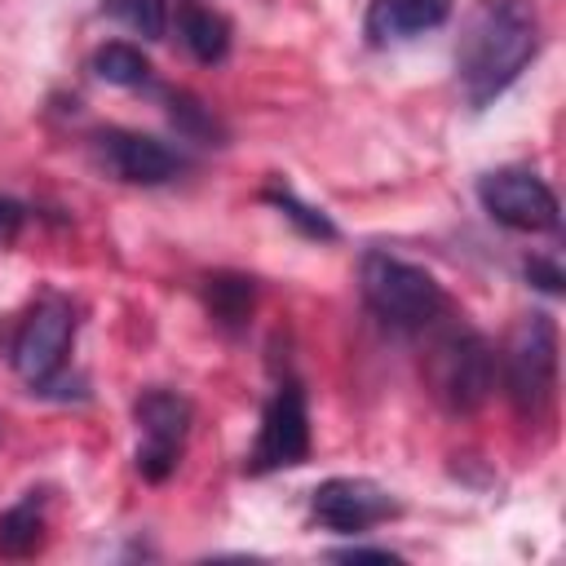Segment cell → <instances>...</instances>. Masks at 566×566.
<instances>
[{
	"label": "cell",
	"mask_w": 566,
	"mask_h": 566,
	"mask_svg": "<svg viewBox=\"0 0 566 566\" xmlns=\"http://www.w3.org/2000/svg\"><path fill=\"white\" fill-rule=\"evenodd\" d=\"M539 53V18L531 0H473L460 44L455 80L473 111L491 106Z\"/></svg>",
	"instance_id": "obj_1"
},
{
	"label": "cell",
	"mask_w": 566,
	"mask_h": 566,
	"mask_svg": "<svg viewBox=\"0 0 566 566\" xmlns=\"http://www.w3.org/2000/svg\"><path fill=\"white\" fill-rule=\"evenodd\" d=\"M358 287H363L367 310L376 318H385L394 332H429L451 310L442 283L429 270H420L402 256H389V252H367L363 256Z\"/></svg>",
	"instance_id": "obj_2"
},
{
	"label": "cell",
	"mask_w": 566,
	"mask_h": 566,
	"mask_svg": "<svg viewBox=\"0 0 566 566\" xmlns=\"http://www.w3.org/2000/svg\"><path fill=\"white\" fill-rule=\"evenodd\" d=\"M433 340H429V354H424V380H429V394L464 416V411H478L491 389H495V349L486 345L482 332L464 327V323H451V327H429Z\"/></svg>",
	"instance_id": "obj_3"
},
{
	"label": "cell",
	"mask_w": 566,
	"mask_h": 566,
	"mask_svg": "<svg viewBox=\"0 0 566 566\" xmlns=\"http://www.w3.org/2000/svg\"><path fill=\"white\" fill-rule=\"evenodd\" d=\"M495 367L513 411L522 420H539L557 398V323L548 314H526Z\"/></svg>",
	"instance_id": "obj_4"
},
{
	"label": "cell",
	"mask_w": 566,
	"mask_h": 566,
	"mask_svg": "<svg viewBox=\"0 0 566 566\" xmlns=\"http://www.w3.org/2000/svg\"><path fill=\"white\" fill-rule=\"evenodd\" d=\"M486 217L517 234H553L562 226V203L553 186L531 168H495L478 181Z\"/></svg>",
	"instance_id": "obj_5"
},
{
	"label": "cell",
	"mask_w": 566,
	"mask_h": 566,
	"mask_svg": "<svg viewBox=\"0 0 566 566\" xmlns=\"http://www.w3.org/2000/svg\"><path fill=\"white\" fill-rule=\"evenodd\" d=\"M71 340H75V310L71 301L62 296H44L18 327L13 345H9V363L13 371L31 385V389H49L71 354Z\"/></svg>",
	"instance_id": "obj_6"
},
{
	"label": "cell",
	"mask_w": 566,
	"mask_h": 566,
	"mask_svg": "<svg viewBox=\"0 0 566 566\" xmlns=\"http://www.w3.org/2000/svg\"><path fill=\"white\" fill-rule=\"evenodd\" d=\"M190 402L172 389H146L137 402H133V420L142 429V442H137V473L146 482H164L177 460H181V447H186V433H190Z\"/></svg>",
	"instance_id": "obj_7"
},
{
	"label": "cell",
	"mask_w": 566,
	"mask_h": 566,
	"mask_svg": "<svg viewBox=\"0 0 566 566\" xmlns=\"http://www.w3.org/2000/svg\"><path fill=\"white\" fill-rule=\"evenodd\" d=\"M310 455V407H305V389L296 380L279 385L274 398L261 411V429L248 455L252 473H274V469H292Z\"/></svg>",
	"instance_id": "obj_8"
},
{
	"label": "cell",
	"mask_w": 566,
	"mask_h": 566,
	"mask_svg": "<svg viewBox=\"0 0 566 566\" xmlns=\"http://www.w3.org/2000/svg\"><path fill=\"white\" fill-rule=\"evenodd\" d=\"M310 513L318 517V526H327L336 535H358V531L380 526L385 517H394L398 500L371 478H327V482L314 486Z\"/></svg>",
	"instance_id": "obj_9"
},
{
	"label": "cell",
	"mask_w": 566,
	"mask_h": 566,
	"mask_svg": "<svg viewBox=\"0 0 566 566\" xmlns=\"http://www.w3.org/2000/svg\"><path fill=\"white\" fill-rule=\"evenodd\" d=\"M97 155L128 186H164V181H172L181 172V155L177 150H168L159 137L133 133V128L97 133Z\"/></svg>",
	"instance_id": "obj_10"
},
{
	"label": "cell",
	"mask_w": 566,
	"mask_h": 566,
	"mask_svg": "<svg viewBox=\"0 0 566 566\" xmlns=\"http://www.w3.org/2000/svg\"><path fill=\"white\" fill-rule=\"evenodd\" d=\"M447 13H451L447 0H371L363 31L371 44H398V40H411V35L442 27Z\"/></svg>",
	"instance_id": "obj_11"
},
{
	"label": "cell",
	"mask_w": 566,
	"mask_h": 566,
	"mask_svg": "<svg viewBox=\"0 0 566 566\" xmlns=\"http://www.w3.org/2000/svg\"><path fill=\"white\" fill-rule=\"evenodd\" d=\"M177 27H181V44L190 49L195 62L212 66V62H221V57L230 53V22H226L217 9H208V4H186V9L177 13Z\"/></svg>",
	"instance_id": "obj_12"
},
{
	"label": "cell",
	"mask_w": 566,
	"mask_h": 566,
	"mask_svg": "<svg viewBox=\"0 0 566 566\" xmlns=\"http://www.w3.org/2000/svg\"><path fill=\"white\" fill-rule=\"evenodd\" d=\"M44 539V500L31 491L13 509L0 513V553L4 557H31Z\"/></svg>",
	"instance_id": "obj_13"
},
{
	"label": "cell",
	"mask_w": 566,
	"mask_h": 566,
	"mask_svg": "<svg viewBox=\"0 0 566 566\" xmlns=\"http://www.w3.org/2000/svg\"><path fill=\"white\" fill-rule=\"evenodd\" d=\"M93 75L106 80V84H119V88H137L150 80V62L137 44L128 40H106L97 53H93Z\"/></svg>",
	"instance_id": "obj_14"
},
{
	"label": "cell",
	"mask_w": 566,
	"mask_h": 566,
	"mask_svg": "<svg viewBox=\"0 0 566 566\" xmlns=\"http://www.w3.org/2000/svg\"><path fill=\"white\" fill-rule=\"evenodd\" d=\"M252 296H256V287L243 274H212L208 279V310L221 327H243V318L252 314Z\"/></svg>",
	"instance_id": "obj_15"
},
{
	"label": "cell",
	"mask_w": 566,
	"mask_h": 566,
	"mask_svg": "<svg viewBox=\"0 0 566 566\" xmlns=\"http://www.w3.org/2000/svg\"><path fill=\"white\" fill-rule=\"evenodd\" d=\"M106 13L133 27L142 40H164L168 35V0H106Z\"/></svg>",
	"instance_id": "obj_16"
},
{
	"label": "cell",
	"mask_w": 566,
	"mask_h": 566,
	"mask_svg": "<svg viewBox=\"0 0 566 566\" xmlns=\"http://www.w3.org/2000/svg\"><path fill=\"white\" fill-rule=\"evenodd\" d=\"M265 199H270V203H274V208H279V212L301 230V234H310V239H336V226L327 221V212H323V208L301 203L287 186H270V190H265Z\"/></svg>",
	"instance_id": "obj_17"
},
{
	"label": "cell",
	"mask_w": 566,
	"mask_h": 566,
	"mask_svg": "<svg viewBox=\"0 0 566 566\" xmlns=\"http://www.w3.org/2000/svg\"><path fill=\"white\" fill-rule=\"evenodd\" d=\"M172 119H177L186 133H217L212 115H208L190 93H172Z\"/></svg>",
	"instance_id": "obj_18"
},
{
	"label": "cell",
	"mask_w": 566,
	"mask_h": 566,
	"mask_svg": "<svg viewBox=\"0 0 566 566\" xmlns=\"http://www.w3.org/2000/svg\"><path fill=\"white\" fill-rule=\"evenodd\" d=\"M22 226H27V208H22L18 199L0 195V243L18 239V230H22Z\"/></svg>",
	"instance_id": "obj_19"
},
{
	"label": "cell",
	"mask_w": 566,
	"mask_h": 566,
	"mask_svg": "<svg viewBox=\"0 0 566 566\" xmlns=\"http://www.w3.org/2000/svg\"><path fill=\"white\" fill-rule=\"evenodd\" d=\"M526 279H535V287H544V292H562V270L553 265V261H531L526 265Z\"/></svg>",
	"instance_id": "obj_20"
},
{
	"label": "cell",
	"mask_w": 566,
	"mask_h": 566,
	"mask_svg": "<svg viewBox=\"0 0 566 566\" xmlns=\"http://www.w3.org/2000/svg\"><path fill=\"white\" fill-rule=\"evenodd\" d=\"M336 557H349V562H354V557H371V562H394V553H389V548H363V544H354V548H340Z\"/></svg>",
	"instance_id": "obj_21"
}]
</instances>
